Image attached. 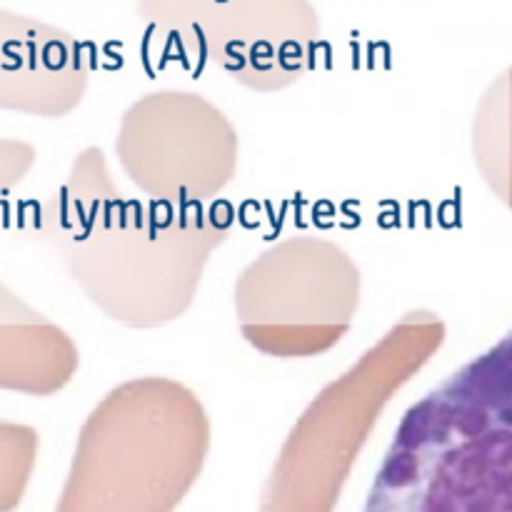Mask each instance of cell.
<instances>
[{
	"label": "cell",
	"instance_id": "6da1fadb",
	"mask_svg": "<svg viewBox=\"0 0 512 512\" xmlns=\"http://www.w3.org/2000/svg\"><path fill=\"white\" fill-rule=\"evenodd\" d=\"M25 220L105 318L160 328L195 303L235 210L228 200L183 205L125 193L103 148L90 145Z\"/></svg>",
	"mask_w": 512,
	"mask_h": 512
},
{
	"label": "cell",
	"instance_id": "7a4b0ae2",
	"mask_svg": "<svg viewBox=\"0 0 512 512\" xmlns=\"http://www.w3.org/2000/svg\"><path fill=\"white\" fill-rule=\"evenodd\" d=\"M208 410L163 375L115 385L90 410L55 512H173L210 453Z\"/></svg>",
	"mask_w": 512,
	"mask_h": 512
},
{
	"label": "cell",
	"instance_id": "3957f363",
	"mask_svg": "<svg viewBox=\"0 0 512 512\" xmlns=\"http://www.w3.org/2000/svg\"><path fill=\"white\" fill-rule=\"evenodd\" d=\"M440 338V320L415 310L325 385L290 428L260 512H333L383 413L428 363Z\"/></svg>",
	"mask_w": 512,
	"mask_h": 512
},
{
	"label": "cell",
	"instance_id": "277c9868",
	"mask_svg": "<svg viewBox=\"0 0 512 512\" xmlns=\"http://www.w3.org/2000/svg\"><path fill=\"white\" fill-rule=\"evenodd\" d=\"M360 268L348 250L320 235L270 245L235 283L243 338L270 358H315L353 328L360 308Z\"/></svg>",
	"mask_w": 512,
	"mask_h": 512
},
{
	"label": "cell",
	"instance_id": "5b68a950",
	"mask_svg": "<svg viewBox=\"0 0 512 512\" xmlns=\"http://www.w3.org/2000/svg\"><path fill=\"white\" fill-rule=\"evenodd\" d=\"M150 23L180 60L215 65L258 93H275L315 63L318 13L308 0H153Z\"/></svg>",
	"mask_w": 512,
	"mask_h": 512
},
{
	"label": "cell",
	"instance_id": "8992f818",
	"mask_svg": "<svg viewBox=\"0 0 512 512\" xmlns=\"http://www.w3.org/2000/svg\"><path fill=\"white\" fill-rule=\"evenodd\" d=\"M238 130L208 98L158 90L120 118L115 155L130 183L165 203H210L238 173Z\"/></svg>",
	"mask_w": 512,
	"mask_h": 512
},
{
	"label": "cell",
	"instance_id": "52a82bcc",
	"mask_svg": "<svg viewBox=\"0 0 512 512\" xmlns=\"http://www.w3.org/2000/svg\"><path fill=\"white\" fill-rule=\"evenodd\" d=\"M75 340L0 283V390L48 398L78 373Z\"/></svg>",
	"mask_w": 512,
	"mask_h": 512
},
{
	"label": "cell",
	"instance_id": "ba28073f",
	"mask_svg": "<svg viewBox=\"0 0 512 512\" xmlns=\"http://www.w3.org/2000/svg\"><path fill=\"white\" fill-rule=\"evenodd\" d=\"M38 430L0 420V512H13L28 490L38 463Z\"/></svg>",
	"mask_w": 512,
	"mask_h": 512
},
{
	"label": "cell",
	"instance_id": "9c48e42d",
	"mask_svg": "<svg viewBox=\"0 0 512 512\" xmlns=\"http://www.w3.org/2000/svg\"><path fill=\"white\" fill-rule=\"evenodd\" d=\"M35 165V148L23 140L0 138V200L8 198Z\"/></svg>",
	"mask_w": 512,
	"mask_h": 512
}]
</instances>
